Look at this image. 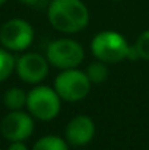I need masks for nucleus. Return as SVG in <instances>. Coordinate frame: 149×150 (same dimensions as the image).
I'll list each match as a JSON object with an SVG mask.
<instances>
[{
    "mask_svg": "<svg viewBox=\"0 0 149 150\" xmlns=\"http://www.w3.org/2000/svg\"><path fill=\"white\" fill-rule=\"evenodd\" d=\"M32 150H69V143L66 142V139L50 134L37 140Z\"/></svg>",
    "mask_w": 149,
    "mask_h": 150,
    "instance_id": "11",
    "label": "nucleus"
},
{
    "mask_svg": "<svg viewBox=\"0 0 149 150\" xmlns=\"http://www.w3.org/2000/svg\"><path fill=\"white\" fill-rule=\"evenodd\" d=\"M16 60L10 54V51L6 50L4 47L0 48V82H4L15 70Z\"/></svg>",
    "mask_w": 149,
    "mask_h": 150,
    "instance_id": "13",
    "label": "nucleus"
},
{
    "mask_svg": "<svg viewBox=\"0 0 149 150\" xmlns=\"http://www.w3.org/2000/svg\"><path fill=\"white\" fill-rule=\"evenodd\" d=\"M130 45L124 37L115 31H102L97 34L91 42V51L97 60L107 64L118 63L127 58Z\"/></svg>",
    "mask_w": 149,
    "mask_h": 150,
    "instance_id": "2",
    "label": "nucleus"
},
{
    "mask_svg": "<svg viewBox=\"0 0 149 150\" xmlns=\"http://www.w3.org/2000/svg\"><path fill=\"white\" fill-rule=\"evenodd\" d=\"M0 133L9 142H25L34 133V120L29 112L22 109L10 111L0 122Z\"/></svg>",
    "mask_w": 149,
    "mask_h": 150,
    "instance_id": "7",
    "label": "nucleus"
},
{
    "mask_svg": "<svg viewBox=\"0 0 149 150\" xmlns=\"http://www.w3.org/2000/svg\"><path fill=\"white\" fill-rule=\"evenodd\" d=\"M4 1H6V0H0V6H1V4H3Z\"/></svg>",
    "mask_w": 149,
    "mask_h": 150,
    "instance_id": "17",
    "label": "nucleus"
},
{
    "mask_svg": "<svg viewBox=\"0 0 149 150\" xmlns=\"http://www.w3.org/2000/svg\"><path fill=\"white\" fill-rule=\"evenodd\" d=\"M48 21L61 34H76L89 23V10L82 0H51Z\"/></svg>",
    "mask_w": 149,
    "mask_h": 150,
    "instance_id": "1",
    "label": "nucleus"
},
{
    "mask_svg": "<svg viewBox=\"0 0 149 150\" xmlns=\"http://www.w3.org/2000/svg\"><path fill=\"white\" fill-rule=\"evenodd\" d=\"M7 150H28V147L24 142H10Z\"/></svg>",
    "mask_w": 149,
    "mask_h": 150,
    "instance_id": "15",
    "label": "nucleus"
},
{
    "mask_svg": "<svg viewBox=\"0 0 149 150\" xmlns=\"http://www.w3.org/2000/svg\"><path fill=\"white\" fill-rule=\"evenodd\" d=\"M95 136V122L88 115L73 117L64 128V139L70 146H85Z\"/></svg>",
    "mask_w": 149,
    "mask_h": 150,
    "instance_id": "9",
    "label": "nucleus"
},
{
    "mask_svg": "<svg viewBox=\"0 0 149 150\" xmlns=\"http://www.w3.org/2000/svg\"><path fill=\"white\" fill-rule=\"evenodd\" d=\"M113 1H121V0H113Z\"/></svg>",
    "mask_w": 149,
    "mask_h": 150,
    "instance_id": "18",
    "label": "nucleus"
},
{
    "mask_svg": "<svg viewBox=\"0 0 149 150\" xmlns=\"http://www.w3.org/2000/svg\"><path fill=\"white\" fill-rule=\"evenodd\" d=\"M46 57L50 66L60 70H67L81 66L85 58V51L78 41L72 38H60L48 44Z\"/></svg>",
    "mask_w": 149,
    "mask_h": 150,
    "instance_id": "5",
    "label": "nucleus"
},
{
    "mask_svg": "<svg viewBox=\"0 0 149 150\" xmlns=\"http://www.w3.org/2000/svg\"><path fill=\"white\" fill-rule=\"evenodd\" d=\"M18 1H21L24 4H28V6H32V4H37L38 3V0H18Z\"/></svg>",
    "mask_w": 149,
    "mask_h": 150,
    "instance_id": "16",
    "label": "nucleus"
},
{
    "mask_svg": "<svg viewBox=\"0 0 149 150\" xmlns=\"http://www.w3.org/2000/svg\"><path fill=\"white\" fill-rule=\"evenodd\" d=\"M26 108L34 118L40 121H51L60 112L61 98L54 88L35 86L28 92Z\"/></svg>",
    "mask_w": 149,
    "mask_h": 150,
    "instance_id": "3",
    "label": "nucleus"
},
{
    "mask_svg": "<svg viewBox=\"0 0 149 150\" xmlns=\"http://www.w3.org/2000/svg\"><path fill=\"white\" fill-rule=\"evenodd\" d=\"M91 80L86 73L76 69L63 70L54 79V89L58 93L61 100L66 102H78L85 99L91 91Z\"/></svg>",
    "mask_w": 149,
    "mask_h": 150,
    "instance_id": "4",
    "label": "nucleus"
},
{
    "mask_svg": "<svg viewBox=\"0 0 149 150\" xmlns=\"http://www.w3.org/2000/svg\"><path fill=\"white\" fill-rule=\"evenodd\" d=\"M48 66L50 63L47 57L37 52H26L16 60L15 70L22 82L29 85H37L47 77Z\"/></svg>",
    "mask_w": 149,
    "mask_h": 150,
    "instance_id": "8",
    "label": "nucleus"
},
{
    "mask_svg": "<svg viewBox=\"0 0 149 150\" xmlns=\"http://www.w3.org/2000/svg\"><path fill=\"white\" fill-rule=\"evenodd\" d=\"M135 48L139 54V58L149 60V29L139 35L138 41L135 42Z\"/></svg>",
    "mask_w": 149,
    "mask_h": 150,
    "instance_id": "14",
    "label": "nucleus"
},
{
    "mask_svg": "<svg viewBox=\"0 0 149 150\" xmlns=\"http://www.w3.org/2000/svg\"><path fill=\"white\" fill-rule=\"evenodd\" d=\"M32 40L34 28L24 19H9L0 28V44L9 51L26 50L32 44Z\"/></svg>",
    "mask_w": 149,
    "mask_h": 150,
    "instance_id": "6",
    "label": "nucleus"
},
{
    "mask_svg": "<svg viewBox=\"0 0 149 150\" xmlns=\"http://www.w3.org/2000/svg\"><path fill=\"white\" fill-rule=\"evenodd\" d=\"M85 73H86L88 79L91 80V83L99 85V83L105 82L107 77H108V67H107V63H104V61H101V60L92 61V63L88 64Z\"/></svg>",
    "mask_w": 149,
    "mask_h": 150,
    "instance_id": "12",
    "label": "nucleus"
},
{
    "mask_svg": "<svg viewBox=\"0 0 149 150\" xmlns=\"http://www.w3.org/2000/svg\"><path fill=\"white\" fill-rule=\"evenodd\" d=\"M28 93L21 88H10L3 95V103L9 111H18L26 106Z\"/></svg>",
    "mask_w": 149,
    "mask_h": 150,
    "instance_id": "10",
    "label": "nucleus"
}]
</instances>
